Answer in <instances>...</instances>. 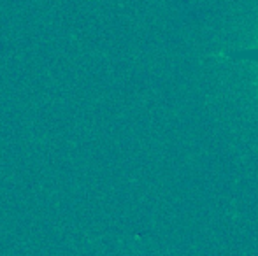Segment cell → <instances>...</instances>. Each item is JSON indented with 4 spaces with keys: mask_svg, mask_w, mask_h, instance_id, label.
Here are the masks:
<instances>
[{
    "mask_svg": "<svg viewBox=\"0 0 258 256\" xmlns=\"http://www.w3.org/2000/svg\"><path fill=\"white\" fill-rule=\"evenodd\" d=\"M225 56H230V58H235V60H242V62L258 63V48L242 49V51H234V53H227Z\"/></svg>",
    "mask_w": 258,
    "mask_h": 256,
    "instance_id": "obj_1",
    "label": "cell"
}]
</instances>
